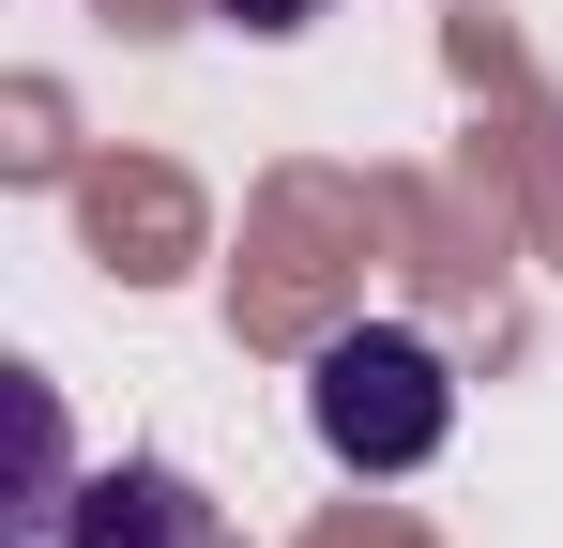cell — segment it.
Segmentation results:
<instances>
[{
  "mask_svg": "<svg viewBox=\"0 0 563 548\" xmlns=\"http://www.w3.org/2000/svg\"><path fill=\"white\" fill-rule=\"evenodd\" d=\"M305 427L335 472H427L457 442V365L427 351L411 320H351L335 351L305 365Z\"/></svg>",
  "mask_w": 563,
  "mask_h": 548,
  "instance_id": "1",
  "label": "cell"
},
{
  "mask_svg": "<svg viewBox=\"0 0 563 548\" xmlns=\"http://www.w3.org/2000/svg\"><path fill=\"white\" fill-rule=\"evenodd\" d=\"M0 548H244V534L198 503L168 457H122V472H92V487H62L46 518H0Z\"/></svg>",
  "mask_w": 563,
  "mask_h": 548,
  "instance_id": "2",
  "label": "cell"
},
{
  "mask_svg": "<svg viewBox=\"0 0 563 548\" xmlns=\"http://www.w3.org/2000/svg\"><path fill=\"white\" fill-rule=\"evenodd\" d=\"M213 15H229V31H305L320 0H213Z\"/></svg>",
  "mask_w": 563,
  "mask_h": 548,
  "instance_id": "3",
  "label": "cell"
}]
</instances>
